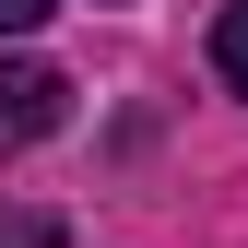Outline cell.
Returning <instances> with one entry per match:
<instances>
[{"label":"cell","mask_w":248,"mask_h":248,"mask_svg":"<svg viewBox=\"0 0 248 248\" xmlns=\"http://www.w3.org/2000/svg\"><path fill=\"white\" fill-rule=\"evenodd\" d=\"M59 118H71V83H59L47 59H12V71H0V154H24V142H47Z\"/></svg>","instance_id":"cell-1"},{"label":"cell","mask_w":248,"mask_h":248,"mask_svg":"<svg viewBox=\"0 0 248 248\" xmlns=\"http://www.w3.org/2000/svg\"><path fill=\"white\" fill-rule=\"evenodd\" d=\"M213 71H225V83H236V95H248V0H236V12H225V24H213Z\"/></svg>","instance_id":"cell-2"},{"label":"cell","mask_w":248,"mask_h":248,"mask_svg":"<svg viewBox=\"0 0 248 248\" xmlns=\"http://www.w3.org/2000/svg\"><path fill=\"white\" fill-rule=\"evenodd\" d=\"M47 12H59V0H0V36H36Z\"/></svg>","instance_id":"cell-3"}]
</instances>
